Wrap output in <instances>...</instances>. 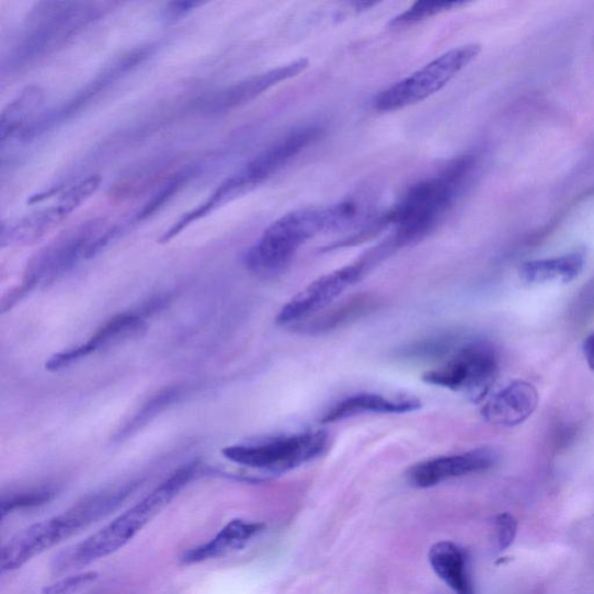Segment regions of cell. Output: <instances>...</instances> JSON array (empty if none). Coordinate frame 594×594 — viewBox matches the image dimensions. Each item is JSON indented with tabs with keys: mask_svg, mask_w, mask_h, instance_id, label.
I'll return each instance as SVG.
<instances>
[{
	"mask_svg": "<svg viewBox=\"0 0 594 594\" xmlns=\"http://www.w3.org/2000/svg\"><path fill=\"white\" fill-rule=\"evenodd\" d=\"M322 128L307 125L296 128L285 135L261 153L256 155L245 165L235 171L208 196V199L186 213L163 236L162 242L168 243L191 225L204 219L210 213L233 202L270 178L282 171L296 156L317 141Z\"/></svg>",
	"mask_w": 594,
	"mask_h": 594,
	"instance_id": "cell-4",
	"label": "cell"
},
{
	"mask_svg": "<svg viewBox=\"0 0 594 594\" xmlns=\"http://www.w3.org/2000/svg\"><path fill=\"white\" fill-rule=\"evenodd\" d=\"M539 404V393L526 381H514L483 407L484 420L493 425L516 426L527 421Z\"/></svg>",
	"mask_w": 594,
	"mask_h": 594,
	"instance_id": "cell-16",
	"label": "cell"
},
{
	"mask_svg": "<svg viewBox=\"0 0 594 594\" xmlns=\"http://www.w3.org/2000/svg\"><path fill=\"white\" fill-rule=\"evenodd\" d=\"M44 104L45 92L42 88L32 85L18 93L0 115L2 147L24 136L27 129L42 116L39 112H42Z\"/></svg>",
	"mask_w": 594,
	"mask_h": 594,
	"instance_id": "cell-18",
	"label": "cell"
},
{
	"mask_svg": "<svg viewBox=\"0 0 594 594\" xmlns=\"http://www.w3.org/2000/svg\"><path fill=\"white\" fill-rule=\"evenodd\" d=\"M53 498L54 491L50 489L34 490L14 494V496H10L8 499L4 498L2 502H0V513H2V518H4L7 514L15 510L42 505L48 503Z\"/></svg>",
	"mask_w": 594,
	"mask_h": 594,
	"instance_id": "cell-25",
	"label": "cell"
},
{
	"mask_svg": "<svg viewBox=\"0 0 594 594\" xmlns=\"http://www.w3.org/2000/svg\"><path fill=\"white\" fill-rule=\"evenodd\" d=\"M585 265L584 254L573 252L558 259L528 262L523 265L521 276L528 285H544L548 283L568 284L575 281L583 272Z\"/></svg>",
	"mask_w": 594,
	"mask_h": 594,
	"instance_id": "cell-21",
	"label": "cell"
},
{
	"mask_svg": "<svg viewBox=\"0 0 594 594\" xmlns=\"http://www.w3.org/2000/svg\"><path fill=\"white\" fill-rule=\"evenodd\" d=\"M465 4L466 3L460 2V0H452V2H449V0H421V2L414 3L398 16L392 18L389 26L391 28L408 27L421 23L423 20L431 16L460 8Z\"/></svg>",
	"mask_w": 594,
	"mask_h": 594,
	"instance_id": "cell-23",
	"label": "cell"
},
{
	"mask_svg": "<svg viewBox=\"0 0 594 594\" xmlns=\"http://www.w3.org/2000/svg\"><path fill=\"white\" fill-rule=\"evenodd\" d=\"M583 350L589 366L594 370V333L587 336Z\"/></svg>",
	"mask_w": 594,
	"mask_h": 594,
	"instance_id": "cell-29",
	"label": "cell"
},
{
	"mask_svg": "<svg viewBox=\"0 0 594 594\" xmlns=\"http://www.w3.org/2000/svg\"><path fill=\"white\" fill-rule=\"evenodd\" d=\"M96 579L98 573L93 571L79 573V575L70 576L52 584L44 590L43 594H76L92 584Z\"/></svg>",
	"mask_w": 594,
	"mask_h": 594,
	"instance_id": "cell-26",
	"label": "cell"
},
{
	"mask_svg": "<svg viewBox=\"0 0 594 594\" xmlns=\"http://www.w3.org/2000/svg\"><path fill=\"white\" fill-rule=\"evenodd\" d=\"M373 306L374 301L370 300V297L358 296L342 304L340 307L311 317V319L304 322V324L297 325V328L308 333L329 331L366 313L372 310Z\"/></svg>",
	"mask_w": 594,
	"mask_h": 594,
	"instance_id": "cell-22",
	"label": "cell"
},
{
	"mask_svg": "<svg viewBox=\"0 0 594 594\" xmlns=\"http://www.w3.org/2000/svg\"><path fill=\"white\" fill-rule=\"evenodd\" d=\"M102 178L91 175L66 190L52 206L31 213L2 227L0 242L3 247L27 245L62 224L85 204L101 186Z\"/></svg>",
	"mask_w": 594,
	"mask_h": 594,
	"instance_id": "cell-12",
	"label": "cell"
},
{
	"mask_svg": "<svg viewBox=\"0 0 594 594\" xmlns=\"http://www.w3.org/2000/svg\"><path fill=\"white\" fill-rule=\"evenodd\" d=\"M498 374V353L488 342L460 340L441 365L423 375V380L480 402L496 381Z\"/></svg>",
	"mask_w": 594,
	"mask_h": 594,
	"instance_id": "cell-7",
	"label": "cell"
},
{
	"mask_svg": "<svg viewBox=\"0 0 594 594\" xmlns=\"http://www.w3.org/2000/svg\"><path fill=\"white\" fill-rule=\"evenodd\" d=\"M328 434L307 431L265 442L235 445L222 450L229 461L273 473H282L319 458L328 447Z\"/></svg>",
	"mask_w": 594,
	"mask_h": 594,
	"instance_id": "cell-9",
	"label": "cell"
},
{
	"mask_svg": "<svg viewBox=\"0 0 594 594\" xmlns=\"http://www.w3.org/2000/svg\"><path fill=\"white\" fill-rule=\"evenodd\" d=\"M477 160L471 155L455 158L437 173L411 186L389 210L369 220L372 235L393 229L385 242L392 251L425 239L452 209L468 185Z\"/></svg>",
	"mask_w": 594,
	"mask_h": 594,
	"instance_id": "cell-1",
	"label": "cell"
},
{
	"mask_svg": "<svg viewBox=\"0 0 594 594\" xmlns=\"http://www.w3.org/2000/svg\"><path fill=\"white\" fill-rule=\"evenodd\" d=\"M498 462V454L488 448L446 455L414 465L408 472L410 483L427 489L455 478L484 471Z\"/></svg>",
	"mask_w": 594,
	"mask_h": 594,
	"instance_id": "cell-14",
	"label": "cell"
},
{
	"mask_svg": "<svg viewBox=\"0 0 594 594\" xmlns=\"http://www.w3.org/2000/svg\"><path fill=\"white\" fill-rule=\"evenodd\" d=\"M146 330L147 323L141 316L136 313L117 315L99 329L85 344L53 355L46 364V368L50 372L62 370L96 351L138 339Z\"/></svg>",
	"mask_w": 594,
	"mask_h": 594,
	"instance_id": "cell-15",
	"label": "cell"
},
{
	"mask_svg": "<svg viewBox=\"0 0 594 594\" xmlns=\"http://www.w3.org/2000/svg\"><path fill=\"white\" fill-rule=\"evenodd\" d=\"M264 528L265 525L262 523L233 519L209 542L187 550L182 561L184 564H197L222 558L229 552L244 548Z\"/></svg>",
	"mask_w": 594,
	"mask_h": 594,
	"instance_id": "cell-17",
	"label": "cell"
},
{
	"mask_svg": "<svg viewBox=\"0 0 594 594\" xmlns=\"http://www.w3.org/2000/svg\"><path fill=\"white\" fill-rule=\"evenodd\" d=\"M421 402L411 398L391 399L380 393H356L334 404L322 419L324 423H333L355 418V415L373 413H407L419 410Z\"/></svg>",
	"mask_w": 594,
	"mask_h": 594,
	"instance_id": "cell-19",
	"label": "cell"
},
{
	"mask_svg": "<svg viewBox=\"0 0 594 594\" xmlns=\"http://www.w3.org/2000/svg\"><path fill=\"white\" fill-rule=\"evenodd\" d=\"M429 561L438 578L457 594H475L465 549L450 541L434 544Z\"/></svg>",
	"mask_w": 594,
	"mask_h": 594,
	"instance_id": "cell-20",
	"label": "cell"
},
{
	"mask_svg": "<svg viewBox=\"0 0 594 594\" xmlns=\"http://www.w3.org/2000/svg\"><path fill=\"white\" fill-rule=\"evenodd\" d=\"M182 395L180 388H170L156 396L148 402L140 412H137L132 422H129L123 431L117 433V439L122 441L138 429H141L156 415L171 405Z\"/></svg>",
	"mask_w": 594,
	"mask_h": 594,
	"instance_id": "cell-24",
	"label": "cell"
},
{
	"mask_svg": "<svg viewBox=\"0 0 594 594\" xmlns=\"http://www.w3.org/2000/svg\"><path fill=\"white\" fill-rule=\"evenodd\" d=\"M496 526V540L500 551L506 550L516 540L518 523L510 513H502L494 521Z\"/></svg>",
	"mask_w": 594,
	"mask_h": 594,
	"instance_id": "cell-27",
	"label": "cell"
},
{
	"mask_svg": "<svg viewBox=\"0 0 594 594\" xmlns=\"http://www.w3.org/2000/svg\"><path fill=\"white\" fill-rule=\"evenodd\" d=\"M107 229L103 220H92L65 232L39 250L27 266L19 296L39 285L54 283L82 259L89 260L93 245Z\"/></svg>",
	"mask_w": 594,
	"mask_h": 594,
	"instance_id": "cell-10",
	"label": "cell"
},
{
	"mask_svg": "<svg viewBox=\"0 0 594 594\" xmlns=\"http://www.w3.org/2000/svg\"><path fill=\"white\" fill-rule=\"evenodd\" d=\"M110 7L98 2L37 3L25 19L10 53V69L26 67L64 47L104 16Z\"/></svg>",
	"mask_w": 594,
	"mask_h": 594,
	"instance_id": "cell-5",
	"label": "cell"
},
{
	"mask_svg": "<svg viewBox=\"0 0 594 594\" xmlns=\"http://www.w3.org/2000/svg\"><path fill=\"white\" fill-rule=\"evenodd\" d=\"M482 50L479 44L455 47L373 98L372 107L392 112L426 101L466 69Z\"/></svg>",
	"mask_w": 594,
	"mask_h": 594,
	"instance_id": "cell-8",
	"label": "cell"
},
{
	"mask_svg": "<svg viewBox=\"0 0 594 594\" xmlns=\"http://www.w3.org/2000/svg\"><path fill=\"white\" fill-rule=\"evenodd\" d=\"M132 493L129 486L103 490L59 516L36 523L18 533L0 551V570L7 572L22 568L82 528L108 516L122 506Z\"/></svg>",
	"mask_w": 594,
	"mask_h": 594,
	"instance_id": "cell-3",
	"label": "cell"
},
{
	"mask_svg": "<svg viewBox=\"0 0 594 594\" xmlns=\"http://www.w3.org/2000/svg\"><path fill=\"white\" fill-rule=\"evenodd\" d=\"M379 261L378 255L372 251L359 262L320 276L319 279L297 293L282 308L276 316V323L279 325L297 323L299 325L319 315L335 299H339L345 290L358 283L365 272Z\"/></svg>",
	"mask_w": 594,
	"mask_h": 594,
	"instance_id": "cell-11",
	"label": "cell"
},
{
	"mask_svg": "<svg viewBox=\"0 0 594 594\" xmlns=\"http://www.w3.org/2000/svg\"><path fill=\"white\" fill-rule=\"evenodd\" d=\"M199 469V462H192L175 470L160 487L121 517L84 541L59 552L53 562L55 573L81 569L124 548L192 482Z\"/></svg>",
	"mask_w": 594,
	"mask_h": 594,
	"instance_id": "cell-2",
	"label": "cell"
},
{
	"mask_svg": "<svg viewBox=\"0 0 594 594\" xmlns=\"http://www.w3.org/2000/svg\"><path fill=\"white\" fill-rule=\"evenodd\" d=\"M197 5H201V4L199 3H194V2L171 3L164 10V19H167V20L180 19L183 15L191 12Z\"/></svg>",
	"mask_w": 594,
	"mask_h": 594,
	"instance_id": "cell-28",
	"label": "cell"
},
{
	"mask_svg": "<svg viewBox=\"0 0 594 594\" xmlns=\"http://www.w3.org/2000/svg\"><path fill=\"white\" fill-rule=\"evenodd\" d=\"M309 67L307 58H299L288 65L250 76L242 81L216 92L205 107L212 113L239 108L254 101L272 88L299 76Z\"/></svg>",
	"mask_w": 594,
	"mask_h": 594,
	"instance_id": "cell-13",
	"label": "cell"
},
{
	"mask_svg": "<svg viewBox=\"0 0 594 594\" xmlns=\"http://www.w3.org/2000/svg\"><path fill=\"white\" fill-rule=\"evenodd\" d=\"M341 228H344V215L339 203L290 212L273 222L247 251L245 266L263 278L278 275L315 236Z\"/></svg>",
	"mask_w": 594,
	"mask_h": 594,
	"instance_id": "cell-6",
	"label": "cell"
}]
</instances>
